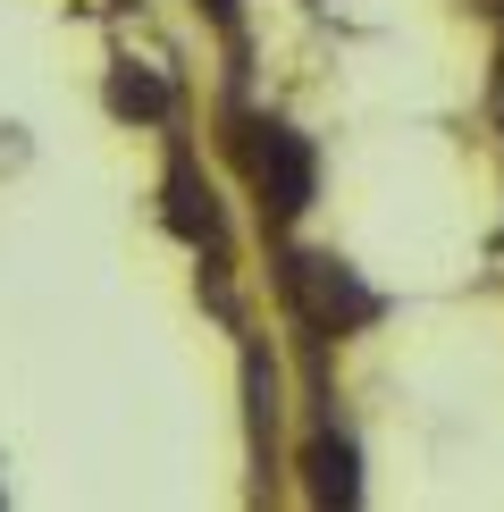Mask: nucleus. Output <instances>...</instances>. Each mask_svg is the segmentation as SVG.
Segmentation results:
<instances>
[{
  "label": "nucleus",
  "instance_id": "f257e3e1",
  "mask_svg": "<svg viewBox=\"0 0 504 512\" xmlns=\"http://www.w3.org/2000/svg\"><path fill=\"white\" fill-rule=\"evenodd\" d=\"M252 177H261V194L278 219L311 202V185H320V160H311V143L294 135V126H252Z\"/></svg>",
  "mask_w": 504,
  "mask_h": 512
},
{
  "label": "nucleus",
  "instance_id": "7ed1b4c3",
  "mask_svg": "<svg viewBox=\"0 0 504 512\" xmlns=\"http://www.w3.org/2000/svg\"><path fill=\"white\" fill-rule=\"evenodd\" d=\"M168 227H177L185 244H210L219 236V210H210V185H202V168L194 160H168Z\"/></svg>",
  "mask_w": 504,
  "mask_h": 512
},
{
  "label": "nucleus",
  "instance_id": "423d86ee",
  "mask_svg": "<svg viewBox=\"0 0 504 512\" xmlns=\"http://www.w3.org/2000/svg\"><path fill=\"white\" fill-rule=\"evenodd\" d=\"M210 9H219V17H227V9H236V0H210Z\"/></svg>",
  "mask_w": 504,
  "mask_h": 512
},
{
  "label": "nucleus",
  "instance_id": "f03ea898",
  "mask_svg": "<svg viewBox=\"0 0 504 512\" xmlns=\"http://www.w3.org/2000/svg\"><path fill=\"white\" fill-rule=\"evenodd\" d=\"M286 286L303 294V303L320 311L328 328H362V319H378V294H370V286H353V269H336V261H294V269H286Z\"/></svg>",
  "mask_w": 504,
  "mask_h": 512
},
{
  "label": "nucleus",
  "instance_id": "20e7f679",
  "mask_svg": "<svg viewBox=\"0 0 504 512\" xmlns=\"http://www.w3.org/2000/svg\"><path fill=\"white\" fill-rule=\"evenodd\" d=\"M311 496H320V504H353V496H362L345 437H320V445H311Z\"/></svg>",
  "mask_w": 504,
  "mask_h": 512
},
{
  "label": "nucleus",
  "instance_id": "39448f33",
  "mask_svg": "<svg viewBox=\"0 0 504 512\" xmlns=\"http://www.w3.org/2000/svg\"><path fill=\"white\" fill-rule=\"evenodd\" d=\"M110 110L118 118H168V84L152 68H118L110 76Z\"/></svg>",
  "mask_w": 504,
  "mask_h": 512
}]
</instances>
